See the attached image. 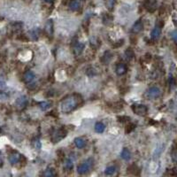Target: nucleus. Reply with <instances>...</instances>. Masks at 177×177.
Wrapping results in <instances>:
<instances>
[{"mask_svg":"<svg viewBox=\"0 0 177 177\" xmlns=\"http://www.w3.org/2000/svg\"><path fill=\"white\" fill-rule=\"evenodd\" d=\"M143 22H142V21L141 20H139V21H137L134 25H133V27H132V32L133 33H139V32H141L142 30H143Z\"/></svg>","mask_w":177,"mask_h":177,"instance_id":"obj_8","label":"nucleus"},{"mask_svg":"<svg viewBox=\"0 0 177 177\" xmlns=\"http://www.w3.org/2000/svg\"><path fill=\"white\" fill-rule=\"evenodd\" d=\"M24 81L26 82H31L35 79V74L32 71H27L23 75Z\"/></svg>","mask_w":177,"mask_h":177,"instance_id":"obj_14","label":"nucleus"},{"mask_svg":"<svg viewBox=\"0 0 177 177\" xmlns=\"http://www.w3.org/2000/svg\"><path fill=\"white\" fill-rule=\"evenodd\" d=\"M28 104V98L25 97V96H21L20 97H18L16 99V102H15V105L20 108V109H22L24 108Z\"/></svg>","mask_w":177,"mask_h":177,"instance_id":"obj_7","label":"nucleus"},{"mask_svg":"<svg viewBox=\"0 0 177 177\" xmlns=\"http://www.w3.org/2000/svg\"><path fill=\"white\" fill-rule=\"evenodd\" d=\"M68 7L72 11H77L80 8V3L77 1V0H72L68 5Z\"/></svg>","mask_w":177,"mask_h":177,"instance_id":"obj_18","label":"nucleus"},{"mask_svg":"<svg viewBox=\"0 0 177 177\" xmlns=\"http://www.w3.org/2000/svg\"><path fill=\"white\" fill-rule=\"evenodd\" d=\"M115 170H116L115 166H107V167L105 168V173L106 175H113V174L114 173Z\"/></svg>","mask_w":177,"mask_h":177,"instance_id":"obj_23","label":"nucleus"},{"mask_svg":"<svg viewBox=\"0 0 177 177\" xmlns=\"http://www.w3.org/2000/svg\"><path fill=\"white\" fill-rule=\"evenodd\" d=\"M8 99V96L4 93V92H0V101H6Z\"/></svg>","mask_w":177,"mask_h":177,"instance_id":"obj_33","label":"nucleus"},{"mask_svg":"<svg viewBox=\"0 0 177 177\" xmlns=\"http://www.w3.org/2000/svg\"><path fill=\"white\" fill-rule=\"evenodd\" d=\"M55 171L53 168H47L44 173V177H54Z\"/></svg>","mask_w":177,"mask_h":177,"instance_id":"obj_21","label":"nucleus"},{"mask_svg":"<svg viewBox=\"0 0 177 177\" xmlns=\"http://www.w3.org/2000/svg\"><path fill=\"white\" fill-rule=\"evenodd\" d=\"M51 105H52V104H51L50 102H48V101H42V102L39 104L40 108H41L42 110H44V111L49 109V108L51 107Z\"/></svg>","mask_w":177,"mask_h":177,"instance_id":"obj_22","label":"nucleus"},{"mask_svg":"<svg viewBox=\"0 0 177 177\" xmlns=\"http://www.w3.org/2000/svg\"><path fill=\"white\" fill-rule=\"evenodd\" d=\"M160 95V90L158 87H151L148 89V90L145 92V97L149 99H154L159 97Z\"/></svg>","mask_w":177,"mask_h":177,"instance_id":"obj_3","label":"nucleus"},{"mask_svg":"<svg viewBox=\"0 0 177 177\" xmlns=\"http://www.w3.org/2000/svg\"><path fill=\"white\" fill-rule=\"evenodd\" d=\"M125 55H126V57H127L128 59H131L134 57V52L132 51V49L128 48V49L126 50V52H125Z\"/></svg>","mask_w":177,"mask_h":177,"instance_id":"obj_25","label":"nucleus"},{"mask_svg":"<svg viewBox=\"0 0 177 177\" xmlns=\"http://www.w3.org/2000/svg\"><path fill=\"white\" fill-rule=\"evenodd\" d=\"M44 2H46V3H52L53 0H44Z\"/></svg>","mask_w":177,"mask_h":177,"instance_id":"obj_37","label":"nucleus"},{"mask_svg":"<svg viewBox=\"0 0 177 177\" xmlns=\"http://www.w3.org/2000/svg\"><path fill=\"white\" fill-rule=\"evenodd\" d=\"M34 146H35V148L36 149H41V147H42V144H41V142L39 141V140H36L35 142H34Z\"/></svg>","mask_w":177,"mask_h":177,"instance_id":"obj_34","label":"nucleus"},{"mask_svg":"<svg viewBox=\"0 0 177 177\" xmlns=\"http://www.w3.org/2000/svg\"><path fill=\"white\" fill-rule=\"evenodd\" d=\"M21 159V155L18 153H13L9 156V161L12 165H15L17 164Z\"/></svg>","mask_w":177,"mask_h":177,"instance_id":"obj_15","label":"nucleus"},{"mask_svg":"<svg viewBox=\"0 0 177 177\" xmlns=\"http://www.w3.org/2000/svg\"><path fill=\"white\" fill-rule=\"evenodd\" d=\"M127 171H128V173L130 174V175L139 176V174H140V169H139V167H138L136 165H135V164H133V165H131L130 166H128Z\"/></svg>","mask_w":177,"mask_h":177,"instance_id":"obj_6","label":"nucleus"},{"mask_svg":"<svg viewBox=\"0 0 177 177\" xmlns=\"http://www.w3.org/2000/svg\"><path fill=\"white\" fill-rule=\"evenodd\" d=\"M75 144L78 149H83L86 146V142L82 137H76L75 139Z\"/></svg>","mask_w":177,"mask_h":177,"instance_id":"obj_12","label":"nucleus"},{"mask_svg":"<svg viewBox=\"0 0 177 177\" xmlns=\"http://www.w3.org/2000/svg\"><path fill=\"white\" fill-rule=\"evenodd\" d=\"M30 37H32L33 40H37L38 39V34L36 30H32L30 32Z\"/></svg>","mask_w":177,"mask_h":177,"instance_id":"obj_31","label":"nucleus"},{"mask_svg":"<svg viewBox=\"0 0 177 177\" xmlns=\"http://www.w3.org/2000/svg\"><path fill=\"white\" fill-rule=\"evenodd\" d=\"M106 2V6L108 9H113V6H114V3H115V0H105Z\"/></svg>","mask_w":177,"mask_h":177,"instance_id":"obj_27","label":"nucleus"},{"mask_svg":"<svg viewBox=\"0 0 177 177\" xmlns=\"http://www.w3.org/2000/svg\"><path fill=\"white\" fill-rule=\"evenodd\" d=\"M120 157L124 159V160H129L131 158V153L129 151L128 149L127 148H123L122 150H121V153H120Z\"/></svg>","mask_w":177,"mask_h":177,"instance_id":"obj_17","label":"nucleus"},{"mask_svg":"<svg viewBox=\"0 0 177 177\" xmlns=\"http://www.w3.org/2000/svg\"><path fill=\"white\" fill-rule=\"evenodd\" d=\"M82 1H84V0H82Z\"/></svg>","mask_w":177,"mask_h":177,"instance_id":"obj_38","label":"nucleus"},{"mask_svg":"<svg viewBox=\"0 0 177 177\" xmlns=\"http://www.w3.org/2000/svg\"><path fill=\"white\" fill-rule=\"evenodd\" d=\"M44 30L49 36H52L53 34V22L52 20L47 21V22L45 23V26H44Z\"/></svg>","mask_w":177,"mask_h":177,"instance_id":"obj_10","label":"nucleus"},{"mask_svg":"<svg viewBox=\"0 0 177 177\" xmlns=\"http://www.w3.org/2000/svg\"><path fill=\"white\" fill-rule=\"evenodd\" d=\"M135 125L134 124H131V123H129V125H128L127 127H126V133L128 134V133H129V132H131L134 128H135Z\"/></svg>","mask_w":177,"mask_h":177,"instance_id":"obj_32","label":"nucleus"},{"mask_svg":"<svg viewBox=\"0 0 177 177\" xmlns=\"http://www.w3.org/2000/svg\"><path fill=\"white\" fill-rule=\"evenodd\" d=\"M171 37L173 41L177 42V30H173V32H171Z\"/></svg>","mask_w":177,"mask_h":177,"instance_id":"obj_35","label":"nucleus"},{"mask_svg":"<svg viewBox=\"0 0 177 177\" xmlns=\"http://www.w3.org/2000/svg\"><path fill=\"white\" fill-rule=\"evenodd\" d=\"M132 110L135 114L139 116H145L148 113L147 107L143 105H132Z\"/></svg>","mask_w":177,"mask_h":177,"instance_id":"obj_4","label":"nucleus"},{"mask_svg":"<svg viewBox=\"0 0 177 177\" xmlns=\"http://www.w3.org/2000/svg\"><path fill=\"white\" fill-rule=\"evenodd\" d=\"M90 44H91L92 47L97 48V47L99 46V42H98V40H97L96 37H92V38L90 39Z\"/></svg>","mask_w":177,"mask_h":177,"instance_id":"obj_26","label":"nucleus"},{"mask_svg":"<svg viewBox=\"0 0 177 177\" xmlns=\"http://www.w3.org/2000/svg\"><path fill=\"white\" fill-rule=\"evenodd\" d=\"M67 135V131L64 129H59L52 136V143H58L60 140H62L65 136Z\"/></svg>","mask_w":177,"mask_h":177,"instance_id":"obj_5","label":"nucleus"},{"mask_svg":"<svg viewBox=\"0 0 177 177\" xmlns=\"http://www.w3.org/2000/svg\"><path fill=\"white\" fill-rule=\"evenodd\" d=\"M160 34H161V29L160 27L158 26H156L152 30H151V33H150V36L153 39H157L160 37Z\"/></svg>","mask_w":177,"mask_h":177,"instance_id":"obj_16","label":"nucleus"},{"mask_svg":"<svg viewBox=\"0 0 177 177\" xmlns=\"http://www.w3.org/2000/svg\"><path fill=\"white\" fill-rule=\"evenodd\" d=\"M113 21V18L111 17V15H108V14H105L104 17H103V22L105 24H110Z\"/></svg>","mask_w":177,"mask_h":177,"instance_id":"obj_24","label":"nucleus"},{"mask_svg":"<svg viewBox=\"0 0 177 177\" xmlns=\"http://www.w3.org/2000/svg\"><path fill=\"white\" fill-rule=\"evenodd\" d=\"M85 45L84 44H75V53L76 55H79L82 53V52L83 51Z\"/></svg>","mask_w":177,"mask_h":177,"instance_id":"obj_20","label":"nucleus"},{"mask_svg":"<svg viewBox=\"0 0 177 177\" xmlns=\"http://www.w3.org/2000/svg\"><path fill=\"white\" fill-rule=\"evenodd\" d=\"M91 166H92V161H91V159H89V160H87V161H85V162H83V163H82L81 165L78 166L77 172L80 174H84L90 170Z\"/></svg>","mask_w":177,"mask_h":177,"instance_id":"obj_2","label":"nucleus"},{"mask_svg":"<svg viewBox=\"0 0 177 177\" xmlns=\"http://www.w3.org/2000/svg\"><path fill=\"white\" fill-rule=\"evenodd\" d=\"M105 129V125L103 123V122H97L96 125H95V130L97 133H103Z\"/></svg>","mask_w":177,"mask_h":177,"instance_id":"obj_19","label":"nucleus"},{"mask_svg":"<svg viewBox=\"0 0 177 177\" xmlns=\"http://www.w3.org/2000/svg\"><path fill=\"white\" fill-rule=\"evenodd\" d=\"M118 120L120 122H128L130 120V118L129 117H127V116H122V117H118Z\"/></svg>","mask_w":177,"mask_h":177,"instance_id":"obj_30","label":"nucleus"},{"mask_svg":"<svg viewBox=\"0 0 177 177\" xmlns=\"http://www.w3.org/2000/svg\"><path fill=\"white\" fill-rule=\"evenodd\" d=\"M145 8L149 12H154L156 10V1L155 0H146L145 2Z\"/></svg>","mask_w":177,"mask_h":177,"instance_id":"obj_9","label":"nucleus"},{"mask_svg":"<svg viewBox=\"0 0 177 177\" xmlns=\"http://www.w3.org/2000/svg\"><path fill=\"white\" fill-rule=\"evenodd\" d=\"M65 167H66V169H68V170H70V169L73 167V162H72L71 159H67V160H66Z\"/></svg>","mask_w":177,"mask_h":177,"instance_id":"obj_28","label":"nucleus"},{"mask_svg":"<svg viewBox=\"0 0 177 177\" xmlns=\"http://www.w3.org/2000/svg\"><path fill=\"white\" fill-rule=\"evenodd\" d=\"M127 72V66L125 64H118L116 67V74L118 75H122Z\"/></svg>","mask_w":177,"mask_h":177,"instance_id":"obj_13","label":"nucleus"},{"mask_svg":"<svg viewBox=\"0 0 177 177\" xmlns=\"http://www.w3.org/2000/svg\"><path fill=\"white\" fill-rule=\"evenodd\" d=\"M172 158H173V161H175V162H177V150H173V152H172Z\"/></svg>","mask_w":177,"mask_h":177,"instance_id":"obj_36","label":"nucleus"},{"mask_svg":"<svg viewBox=\"0 0 177 177\" xmlns=\"http://www.w3.org/2000/svg\"><path fill=\"white\" fill-rule=\"evenodd\" d=\"M112 58H113V54H112V52H109V51H106V52L104 53V55L102 56V58H101V61H102V63H104V64H108V63L111 61Z\"/></svg>","mask_w":177,"mask_h":177,"instance_id":"obj_11","label":"nucleus"},{"mask_svg":"<svg viewBox=\"0 0 177 177\" xmlns=\"http://www.w3.org/2000/svg\"><path fill=\"white\" fill-rule=\"evenodd\" d=\"M78 104H79L78 96L77 95L70 96L62 101L60 108L63 113H70L71 111H73L74 109H75L76 106L78 105Z\"/></svg>","mask_w":177,"mask_h":177,"instance_id":"obj_1","label":"nucleus"},{"mask_svg":"<svg viewBox=\"0 0 177 177\" xmlns=\"http://www.w3.org/2000/svg\"><path fill=\"white\" fill-rule=\"evenodd\" d=\"M86 74L88 75H90V76H92V75H97V72L95 71V69L94 68H89V69H87V71H86Z\"/></svg>","mask_w":177,"mask_h":177,"instance_id":"obj_29","label":"nucleus"}]
</instances>
